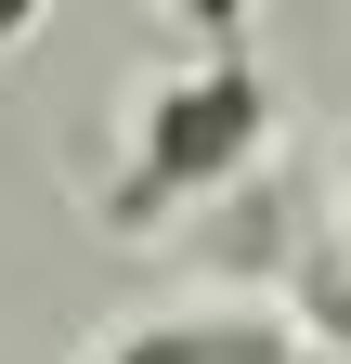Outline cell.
Segmentation results:
<instances>
[{
  "label": "cell",
  "instance_id": "cell-3",
  "mask_svg": "<svg viewBox=\"0 0 351 364\" xmlns=\"http://www.w3.org/2000/svg\"><path fill=\"white\" fill-rule=\"evenodd\" d=\"M26 26H39V0H0V39H26Z\"/></svg>",
  "mask_w": 351,
  "mask_h": 364
},
{
  "label": "cell",
  "instance_id": "cell-1",
  "mask_svg": "<svg viewBox=\"0 0 351 364\" xmlns=\"http://www.w3.org/2000/svg\"><path fill=\"white\" fill-rule=\"evenodd\" d=\"M260 117H274V91H260L247 65H208V78H169L144 105V156H130V182H144V208L169 196H208V182H234Z\"/></svg>",
  "mask_w": 351,
  "mask_h": 364
},
{
  "label": "cell",
  "instance_id": "cell-2",
  "mask_svg": "<svg viewBox=\"0 0 351 364\" xmlns=\"http://www.w3.org/2000/svg\"><path fill=\"white\" fill-rule=\"evenodd\" d=\"M183 26H208V39H234V26H247V0H183Z\"/></svg>",
  "mask_w": 351,
  "mask_h": 364
}]
</instances>
